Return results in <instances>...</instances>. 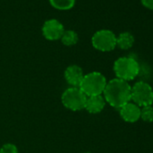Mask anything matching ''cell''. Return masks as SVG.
<instances>
[{"mask_svg": "<svg viewBox=\"0 0 153 153\" xmlns=\"http://www.w3.org/2000/svg\"><path fill=\"white\" fill-rule=\"evenodd\" d=\"M103 94L105 102L111 106L120 109L131 101V87L127 81L116 78L107 82Z\"/></svg>", "mask_w": 153, "mask_h": 153, "instance_id": "cell-1", "label": "cell"}, {"mask_svg": "<svg viewBox=\"0 0 153 153\" xmlns=\"http://www.w3.org/2000/svg\"><path fill=\"white\" fill-rule=\"evenodd\" d=\"M106 84L107 81L105 76L100 72L94 71L84 75V78L79 88L87 97H92L102 95Z\"/></svg>", "mask_w": 153, "mask_h": 153, "instance_id": "cell-2", "label": "cell"}, {"mask_svg": "<svg viewBox=\"0 0 153 153\" xmlns=\"http://www.w3.org/2000/svg\"><path fill=\"white\" fill-rule=\"evenodd\" d=\"M114 70L116 78L124 81L134 79L139 75L140 66L136 59L131 57H122L115 60Z\"/></svg>", "mask_w": 153, "mask_h": 153, "instance_id": "cell-3", "label": "cell"}, {"mask_svg": "<svg viewBox=\"0 0 153 153\" xmlns=\"http://www.w3.org/2000/svg\"><path fill=\"white\" fill-rule=\"evenodd\" d=\"M87 98L88 97L83 93V91L76 87L68 88L61 96L63 105L71 111H80L85 109Z\"/></svg>", "mask_w": 153, "mask_h": 153, "instance_id": "cell-4", "label": "cell"}, {"mask_svg": "<svg viewBox=\"0 0 153 153\" xmlns=\"http://www.w3.org/2000/svg\"><path fill=\"white\" fill-rule=\"evenodd\" d=\"M138 106H147L153 104V89L144 81H139L131 87V98Z\"/></svg>", "mask_w": 153, "mask_h": 153, "instance_id": "cell-5", "label": "cell"}, {"mask_svg": "<svg viewBox=\"0 0 153 153\" xmlns=\"http://www.w3.org/2000/svg\"><path fill=\"white\" fill-rule=\"evenodd\" d=\"M92 45L100 51H111L116 47V36L110 30H99L92 36Z\"/></svg>", "mask_w": 153, "mask_h": 153, "instance_id": "cell-6", "label": "cell"}, {"mask_svg": "<svg viewBox=\"0 0 153 153\" xmlns=\"http://www.w3.org/2000/svg\"><path fill=\"white\" fill-rule=\"evenodd\" d=\"M63 25L56 19H49L44 22L42 32L44 36L49 41H57L61 38L64 33Z\"/></svg>", "mask_w": 153, "mask_h": 153, "instance_id": "cell-7", "label": "cell"}, {"mask_svg": "<svg viewBox=\"0 0 153 153\" xmlns=\"http://www.w3.org/2000/svg\"><path fill=\"white\" fill-rule=\"evenodd\" d=\"M64 76L66 81L71 87L79 88L84 78V73L82 68L78 65H70L66 68L64 72Z\"/></svg>", "mask_w": 153, "mask_h": 153, "instance_id": "cell-8", "label": "cell"}, {"mask_svg": "<svg viewBox=\"0 0 153 153\" xmlns=\"http://www.w3.org/2000/svg\"><path fill=\"white\" fill-rule=\"evenodd\" d=\"M120 115L127 123H135L140 118V108L134 103H127L120 109Z\"/></svg>", "mask_w": 153, "mask_h": 153, "instance_id": "cell-9", "label": "cell"}, {"mask_svg": "<svg viewBox=\"0 0 153 153\" xmlns=\"http://www.w3.org/2000/svg\"><path fill=\"white\" fill-rule=\"evenodd\" d=\"M105 103L106 102L102 95L88 97L85 105V109L90 114H98L103 111Z\"/></svg>", "mask_w": 153, "mask_h": 153, "instance_id": "cell-10", "label": "cell"}, {"mask_svg": "<svg viewBox=\"0 0 153 153\" xmlns=\"http://www.w3.org/2000/svg\"><path fill=\"white\" fill-rule=\"evenodd\" d=\"M134 43V37L131 33L124 32L116 37V46L122 50H128L132 47Z\"/></svg>", "mask_w": 153, "mask_h": 153, "instance_id": "cell-11", "label": "cell"}, {"mask_svg": "<svg viewBox=\"0 0 153 153\" xmlns=\"http://www.w3.org/2000/svg\"><path fill=\"white\" fill-rule=\"evenodd\" d=\"M60 40L64 45L73 46L79 42V35L73 30H67V31H64Z\"/></svg>", "mask_w": 153, "mask_h": 153, "instance_id": "cell-12", "label": "cell"}, {"mask_svg": "<svg viewBox=\"0 0 153 153\" xmlns=\"http://www.w3.org/2000/svg\"><path fill=\"white\" fill-rule=\"evenodd\" d=\"M51 6L58 10H69L76 3V0H49Z\"/></svg>", "mask_w": 153, "mask_h": 153, "instance_id": "cell-13", "label": "cell"}, {"mask_svg": "<svg viewBox=\"0 0 153 153\" xmlns=\"http://www.w3.org/2000/svg\"><path fill=\"white\" fill-rule=\"evenodd\" d=\"M140 118L147 123L153 122V106H143L142 109H140Z\"/></svg>", "mask_w": 153, "mask_h": 153, "instance_id": "cell-14", "label": "cell"}, {"mask_svg": "<svg viewBox=\"0 0 153 153\" xmlns=\"http://www.w3.org/2000/svg\"><path fill=\"white\" fill-rule=\"evenodd\" d=\"M0 153H18V149L15 144L6 143L0 149Z\"/></svg>", "mask_w": 153, "mask_h": 153, "instance_id": "cell-15", "label": "cell"}, {"mask_svg": "<svg viewBox=\"0 0 153 153\" xmlns=\"http://www.w3.org/2000/svg\"><path fill=\"white\" fill-rule=\"evenodd\" d=\"M142 5L149 9H153V0H140Z\"/></svg>", "mask_w": 153, "mask_h": 153, "instance_id": "cell-16", "label": "cell"}, {"mask_svg": "<svg viewBox=\"0 0 153 153\" xmlns=\"http://www.w3.org/2000/svg\"><path fill=\"white\" fill-rule=\"evenodd\" d=\"M85 153H90V152H85Z\"/></svg>", "mask_w": 153, "mask_h": 153, "instance_id": "cell-17", "label": "cell"}]
</instances>
